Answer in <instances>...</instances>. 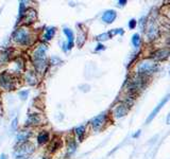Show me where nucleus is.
<instances>
[{
	"label": "nucleus",
	"instance_id": "4",
	"mask_svg": "<svg viewBox=\"0 0 170 159\" xmlns=\"http://www.w3.org/2000/svg\"><path fill=\"white\" fill-rule=\"evenodd\" d=\"M13 37H14L15 40L20 43H27L28 41H29V34H28V32L23 29L17 30L14 33V35H13Z\"/></svg>",
	"mask_w": 170,
	"mask_h": 159
},
{
	"label": "nucleus",
	"instance_id": "7",
	"mask_svg": "<svg viewBox=\"0 0 170 159\" xmlns=\"http://www.w3.org/2000/svg\"><path fill=\"white\" fill-rule=\"evenodd\" d=\"M105 119H106L105 115H100V116L96 117L95 119H93V121H91V125H93L94 130H100V128L103 126V124L105 123Z\"/></svg>",
	"mask_w": 170,
	"mask_h": 159
},
{
	"label": "nucleus",
	"instance_id": "28",
	"mask_svg": "<svg viewBox=\"0 0 170 159\" xmlns=\"http://www.w3.org/2000/svg\"><path fill=\"white\" fill-rule=\"evenodd\" d=\"M139 134H140V130H138V132H137L136 134H135V135H134V136H133V137H137V136H138Z\"/></svg>",
	"mask_w": 170,
	"mask_h": 159
},
{
	"label": "nucleus",
	"instance_id": "23",
	"mask_svg": "<svg viewBox=\"0 0 170 159\" xmlns=\"http://www.w3.org/2000/svg\"><path fill=\"white\" fill-rule=\"evenodd\" d=\"M16 126H17V119H14L13 120V123H12V128L14 130Z\"/></svg>",
	"mask_w": 170,
	"mask_h": 159
},
{
	"label": "nucleus",
	"instance_id": "18",
	"mask_svg": "<svg viewBox=\"0 0 170 159\" xmlns=\"http://www.w3.org/2000/svg\"><path fill=\"white\" fill-rule=\"evenodd\" d=\"M111 37V34L110 33H103V34H100V35L97 36V40H106Z\"/></svg>",
	"mask_w": 170,
	"mask_h": 159
},
{
	"label": "nucleus",
	"instance_id": "14",
	"mask_svg": "<svg viewBox=\"0 0 170 159\" xmlns=\"http://www.w3.org/2000/svg\"><path fill=\"white\" fill-rule=\"evenodd\" d=\"M54 33H55V29H54V28H50V29L48 30L47 32H46V34H45V38H46V40H51L52 36L54 35Z\"/></svg>",
	"mask_w": 170,
	"mask_h": 159
},
{
	"label": "nucleus",
	"instance_id": "1",
	"mask_svg": "<svg viewBox=\"0 0 170 159\" xmlns=\"http://www.w3.org/2000/svg\"><path fill=\"white\" fill-rule=\"evenodd\" d=\"M158 66L156 63L152 62V60H145V62H141L138 65V72L141 74H145V73H153L158 70Z\"/></svg>",
	"mask_w": 170,
	"mask_h": 159
},
{
	"label": "nucleus",
	"instance_id": "25",
	"mask_svg": "<svg viewBox=\"0 0 170 159\" xmlns=\"http://www.w3.org/2000/svg\"><path fill=\"white\" fill-rule=\"evenodd\" d=\"M0 159H8V156H6L5 154H2V155H1V158H0Z\"/></svg>",
	"mask_w": 170,
	"mask_h": 159
},
{
	"label": "nucleus",
	"instance_id": "5",
	"mask_svg": "<svg viewBox=\"0 0 170 159\" xmlns=\"http://www.w3.org/2000/svg\"><path fill=\"white\" fill-rule=\"evenodd\" d=\"M169 99H170V95H167V97H165L164 99H163L162 101L160 102V104H158V105L156 106V107L154 108L153 110H152L151 115H150V116L148 117V119H147V123H150V122H151L152 120H153L154 118H155V116L158 114V112H160V110L162 109V107H163V106H164L165 104H166L167 102L169 101Z\"/></svg>",
	"mask_w": 170,
	"mask_h": 159
},
{
	"label": "nucleus",
	"instance_id": "3",
	"mask_svg": "<svg viewBox=\"0 0 170 159\" xmlns=\"http://www.w3.org/2000/svg\"><path fill=\"white\" fill-rule=\"evenodd\" d=\"M34 149L31 145H28L27 143L23 145H21L18 150L14 153V156L16 159H26L29 155H31L33 153Z\"/></svg>",
	"mask_w": 170,
	"mask_h": 159
},
{
	"label": "nucleus",
	"instance_id": "22",
	"mask_svg": "<svg viewBox=\"0 0 170 159\" xmlns=\"http://www.w3.org/2000/svg\"><path fill=\"white\" fill-rule=\"evenodd\" d=\"M28 91H20V92H19V95H20V97H23V99H26V97H27L28 95Z\"/></svg>",
	"mask_w": 170,
	"mask_h": 159
},
{
	"label": "nucleus",
	"instance_id": "17",
	"mask_svg": "<svg viewBox=\"0 0 170 159\" xmlns=\"http://www.w3.org/2000/svg\"><path fill=\"white\" fill-rule=\"evenodd\" d=\"M76 151V143L75 141H69V144H68V155H71L73 153H75Z\"/></svg>",
	"mask_w": 170,
	"mask_h": 159
},
{
	"label": "nucleus",
	"instance_id": "9",
	"mask_svg": "<svg viewBox=\"0 0 170 159\" xmlns=\"http://www.w3.org/2000/svg\"><path fill=\"white\" fill-rule=\"evenodd\" d=\"M128 106L126 105V104H121V105H119L118 107L116 108V110H115V117L116 118H122L123 116H126L128 112Z\"/></svg>",
	"mask_w": 170,
	"mask_h": 159
},
{
	"label": "nucleus",
	"instance_id": "16",
	"mask_svg": "<svg viewBox=\"0 0 170 159\" xmlns=\"http://www.w3.org/2000/svg\"><path fill=\"white\" fill-rule=\"evenodd\" d=\"M28 122H29V124H37L40 122V119L36 115H31L28 119Z\"/></svg>",
	"mask_w": 170,
	"mask_h": 159
},
{
	"label": "nucleus",
	"instance_id": "13",
	"mask_svg": "<svg viewBox=\"0 0 170 159\" xmlns=\"http://www.w3.org/2000/svg\"><path fill=\"white\" fill-rule=\"evenodd\" d=\"M30 135L28 134V133H25V132H20L18 134V136H17V140L19 141V142H23V141H26L28 139V137H29Z\"/></svg>",
	"mask_w": 170,
	"mask_h": 159
},
{
	"label": "nucleus",
	"instance_id": "19",
	"mask_svg": "<svg viewBox=\"0 0 170 159\" xmlns=\"http://www.w3.org/2000/svg\"><path fill=\"white\" fill-rule=\"evenodd\" d=\"M135 27H136V20L135 19H131L130 22H129V28L130 29H134Z\"/></svg>",
	"mask_w": 170,
	"mask_h": 159
},
{
	"label": "nucleus",
	"instance_id": "12",
	"mask_svg": "<svg viewBox=\"0 0 170 159\" xmlns=\"http://www.w3.org/2000/svg\"><path fill=\"white\" fill-rule=\"evenodd\" d=\"M84 126H79V127L76 128V134L78 135V137H79V140L82 141V139H83V135H84Z\"/></svg>",
	"mask_w": 170,
	"mask_h": 159
},
{
	"label": "nucleus",
	"instance_id": "10",
	"mask_svg": "<svg viewBox=\"0 0 170 159\" xmlns=\"http://www.w3.org/2000/svg\"><path fill=\"white\" fill-rule=\"evenodd\" d=\"M64 33L68 37V49H71L73 46V33L71 30L69 29H64Z\"/></svg>",
	"mask_w": 170,
	"mask_h": 159
},
{
	"label": "nucleus",
	"instance_id": "6",
	"mask_svg": "<svg viewBox=\"0 0 170 159\" xmlns=\"http://www.w3.org/2000/svg\"><path fill=\"white\" fill-rule=\"evenodd\" d=\"M169 54H170L169 49H160L154 52V53H152V58H154L156 60H164L168 57Z\"/></svg>",
	"mask_w": 170,
	"mask_h": 159
},
{
	"label": "nucleus",
	"instance_id": "8",
	"mask_svg": "<svg viewBox=\"0 0 170 159\" xmlns=\"http://www.w3.org/2000/svg\"><path fill=\"white\" fill-rule=\"evenodd\" d=\"M116 16H117V14H116V12H115V11L108 10L103 14V16H102V20H103L104 22H106V23H112L113 21L115 20Z\"/></svg>",
	"mask_w": 170,
	"mask_h": 159
},
{
	"label": "nucleus",
	"instance_id": "15",
	"mask_svg": "<svg viewBox=\"0 0 170 159\" xmlns=\"http://www.w3.org/2000/svg\"><path fill=\"white\" fill-rule=\"evenodd\" d=\"M132 43H133V46H134L135 48L139 47V43H140V38H139L138 34H134V35H133Z\"/></svg>",
	"mask_w": 170,
	"mask_h": 159
},
{
	"label": "nucleus",
	"instance_id": "27",
	"mask_svg": "<svg viewBox=\"0 0 170 159\" xmlns=\"http://www.w3.org/2000/svg\"><path fill=\"white\" fill-rule=\"evenodd\" d=\"M126 2H127V1H123V0H121V1H119V3H120V5H123V3L126 4Z\"/></svg>",
	"mask_w": 170,
	"mask_h": 159
},
{
	"label": "nucleus",
	"instance_id": "2",
	"mask_svg": "<svg viewBox=\"0 0 170 159\" xmlns=\"http://www.w3.org/2000/svg\"><path fill=\"white\" fill-rule=\"evenodd\" d=\"M46 48H44L43 46L40 47L34 53V62H35V65L37 66V69L41 70V69L44 68V63H45L46 60Z\"/></svg>",
	"mask_w": 170,
	"mask_h": 159
},
{
	"label": "nucleus",
	"instance_id": "24",
	"mask_svg": "<svg viewBox=\"0 0 170 159\" xmlns=\"http://www.w3.org/2000/svg\"><path fill=\"white\" fill-rule=\"evenodd\" d=\"M103 49V46L102 45H98L97 48H96V51H99V50H102Z\"/></svg>",
	"mask_w": 170,
	"mask_h": 159
},
{
	"label": "nucleus",
	"instance_id": "20",
	"mask_svg": "<svg viewBox=\"0 0 170 159\" xmlns=\"http://www.w3.org/2000/svg\"><path fill=\"white\" fill-rule=\"evenodd\" d=\"M23 10H25V4H23V2H20V11H19V17H23V15L25 14V13H23Z\"/></svg>",
	"mask_w": 170,
	"mask_h": 159
},
{
	"label": "nucleus",
	"instance_id": "26",
	"mask_svg": "<svg viewBox=\"0 0 170 159\" xmlns=\"http://www.w3.org/2000/svg\"><path fill=\"white\" fill-rule=\"evenodd\" d=\"M167 123L170 124V114L168 115V117H167Z\"/></svg>",
	"mask_w": 170,
	"mask_h": 159
},
{
	"label": "nucleus",
	"instance_id": "29",
	"mask_svg": "<svg viewBox=\"0 0 170 159\" xmlns=\"http://www.w3.org/2000/svg\"><path fill=\"white\" fill-rule=\"evenodd\" d=\"M44 159H46V158H44Z\"/></svg>",
	"mask_w": 170,
	"mask_h": 159
},
{
	"label": "nucleus",
	"instance_id": "21",
	"mask_svg": "<svg viewBox=\"0 0 170 159\" xmlns=\"http://www.w3.org/2000/svg\"><path fill=\"white\" fill-rule=\"evenodd\" d=\"M110 34H120V35H122V34H123V30H121V29L114 30V31H112Z\"/></svg>",
	"mask_w": 170,
	"mask_h": 159
},
{
	"label": "nucleus",
	"instance_id": "11",
	"mask_svg": "<svg viewBox=\"0 0 170 159\" xmlns=\"http://www.w3.org/2000/svg\"><path fill=\"white\" fill-rule=\"evenodd\" d=\"M37 140H38V143H41V144L46 143L48 140H49V135H48V133H45V132L41 133L37 137Z\"/></svg>",
	"mask_w": 170,
	"mask_h": 159
}]
</instances>
